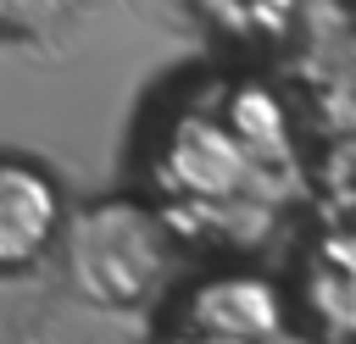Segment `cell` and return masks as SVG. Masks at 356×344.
Returning <instances> with one entry per match:
<instances>
[{
	"mask_svg": "<svg viewBox=\"0 0 356 344\" xmlns=\"http://www.w3.org/2000/svg\"><path fill=\"white\" fill-rule=\"evenodd\" d=\"M295 316L323 344H356V227L306 250L295 283Z\"/></svg>",
	"mask_w": 356,
	"mask_h": 344,
	"instance_id": "cell-4",
	"label": "cell"
},
{
	"mask_svg": "<svg viewBox=\"0 0 356 344\" xmlns=\"http://www.w3.org/2000/svg\"><path fill=\"white\" fill-rule=\"evenodd\" d=\"M284 344H323V338H312V333H295V338H284Z\"/></svg>",
	"mask_w": 356,
	"mask_h": 344,
	"instance_id": "cell-6",
	"label": "cell"
},
{
	"mask_svg": "<svg viewBox=\"0 0 356 344\" xmlns=\"http://www.w3.org/2000/svg\"><path fill=\"white\" fill-rule=\"evenodd\" d=\"M67 194L33 155H0V277H28L67 239Z\"/></svg>",
	"mask_w": 356,
	"mask_h": 344,
	"instance_id": "cell-3",
	"label": "cell"
},
{
	"mask_svg": "<svg viewBox=\"0 0 356 344\" xmlns=\"http://www.w3.org/2000/svg\"><path fill=\"white\" fill-rule=\"evenodd\" d=\"M61 272L72 294L95 311H145L172 294L178 227L134 194H106L72 211L61 239Z\"/></svg>",
	"mask_w": 356,
	"mask_h": 344,
	"instance_id": "cell-1",
	"label": "cell"
},
{
	"mask_svg": "<svg viewBox=\"0 0 356 344\" xmlns=\"http://www.w3.org/2000/svg\"><path fill=\"white\" fill-rule=\"evenodd\" d=\"M167 178L172 189H184L189 200H228L245 189L250 178V150L234 128L222 122H184L172 133V155H167Z\"/></svg>",
	"mask_w": 356,
	"mask_h": 344,
	"instance_id": "cell-5",
	"label": "cell"
},
{
	"mask_svg": "<svg viewBox=\"0 0 356 344\" xmlns=\"http://www.w3.org/2000/svg\"><path fill=\"white\" fill-rule=\"evenodd\" d=\"M295 338V300L250 266H222L178 289L172 344H284Z\"/></svg>",
	"mask_w": 356,
	"mask_h": 344,
	"instance_id": "cell-2",
	"label": "cell"
}]
</instances>
